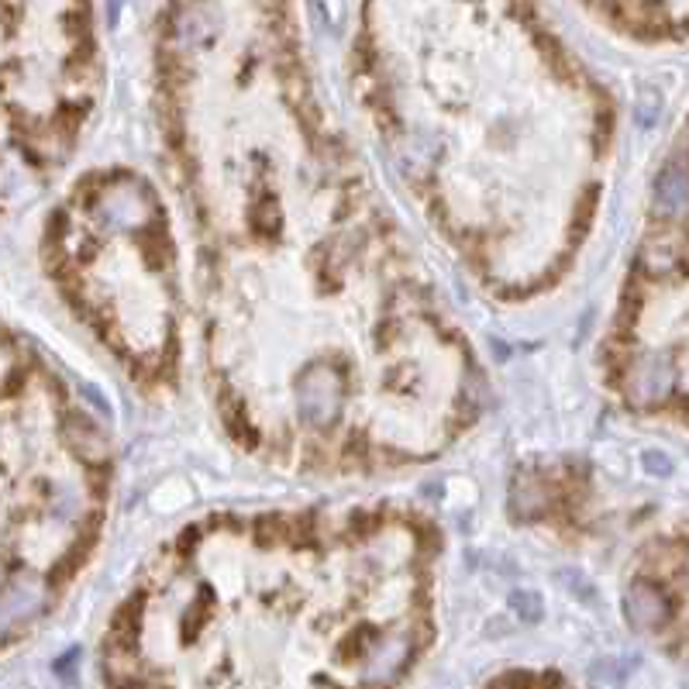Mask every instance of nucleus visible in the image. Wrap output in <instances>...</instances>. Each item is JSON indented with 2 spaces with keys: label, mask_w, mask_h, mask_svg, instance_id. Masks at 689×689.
<instances>
[{
  "label": "nucleus",
  "mask_w": 689,
  "mask_h": 689,
  "mask_svg": "<svg viewBox=\"0 0 689 689\" xmlns=\"http://www.w3.org/2000/svg\"><path fill=\"white\" fill-rule=\"evenodd\" d=\"M596 4L610 7L627 21H676L683 18V0H596Z\"/></svg>",
  "instance_id": "obj_1"
}]
</instances>
